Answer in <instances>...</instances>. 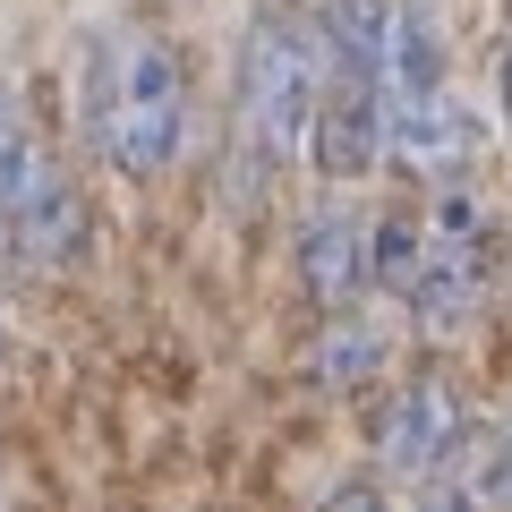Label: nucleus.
<instances>
[{
  "label": "nucleus",
  "mask_w": 512,
  "mask_h": 512,
  "mask_svg": "<svg viewBox=\"0 0 512 512\" xmlns=\"http://www.w3.org/2000/svg\"><path fill=\"white\" fill-rule=\"evenodd\" d=\"M180 128H188V69L171 60V43L146 35V26L94 35V52H86V137H94V154L111 171H128V180H154L180 154Z\"/></svg>",
  "instance_id": "f257e3e1"
},
{
  "label": "nucleus",
  "mask_w": 512,
  "mask_h": 512,
  "mask_svg": "<svg viewBox=\"0 0 512 512\" xmlns=\"http://www.w3.org/2000/svg\"><path fill=\"white\" fill-rule=\"evenodd\" d=\"M325 77H333V52H325V18L308 9H265L239 43V128L256 137V154L308 146V120L325 103Z\"/></svg>",
  "instance_id": "f03ea898"
},
{
  "label": "nucleus",
  "mask_w": 512,
  "mask_h": 512,
  "mask_svg": "<svg viewBox=\"0 0 512 512\" xmlns=\"http://www.w3.org/2000/svg\"><path fill=\"white\" fill-rule=\"evenodd\" d=\"M495 274V231H487V205L470 188H444L436 205L419 214V265H410V308H419L427 333H461L487 299Z\"/></svg>",
  "instance_id": "7ed1b4c3"
},
{
  "label": "nucleus",
  "mask_w": 512,
  "mask_h": 512,
  "mask_svg": "<svg viewBox=\"0 0 512 512\" xmlns=\"http://www.w3.org/2000/svg\"><path fill=\"white\" fill-rule=\"evenodd\" d=\"M0 231L26 265H69L77 239H86V197H77L69 163H60L43 137H26L18 163L0 171Z\"/></svg>",
  "instance_id": "20e7f679"
},
{
  "label": "nucleus",
  "mask_w": 512,
  "mask_h": 512,
  "mask_svg": "<svg viewBox=\"0 0 512 512\" xmlns=\"http://www.w3.org/2000/svg\"><path fill=\"white\" fill-rule=\"evenodd\" d=\"M470 444V410L453 402V384L444 376H410L384 393L376 410V461L393 478H427L436 487L444 470H453V453Z\"/></svg>",
  "instance_id": "39448f33"
},
{
  "label": "nucleus",
  "mask_w": 512,
  "mask_h": 512,
  "mask_svg": "<svg viewBox=\"0 0 512 512\" xmlns=\"http://www.w3.org/2000/svg\"><path fill=\"white\" fill-rule=\"evenodd\" d=\"M384 154H402L410 171H436V180L470 163L478 154V111L461 103L453 77H427V86L384 103Z\"/></svg>",
  "instance_id": "423d86ee"
},
{
  "label": "nucleus",
  "mask_w": 512,
  "mask_h": 512,
  "mask_svg": "<svg viewBox=\"0 0 512 512\" xmlns=\"http://www.w3.org/2000/svg\"><path fill=\"white\" fill-rule=\"evenodd\" d=\"M299 282H308V299L325 316H342L367 291V231L350 214H308V231H299Z\"/></svg>",
  "instance_id": "0eeeda50"
},
{
  "label": "nucleus",
  "mask_w": 512,
  "mask_h": 512,
  "mask_svg": "<svg viewBox=\"0 0 512 512\" xmlns=\"http://www.w3.org/2000/svg\"><path fill=\"white\" fill-rule=\"evenodd\" d=\"M410 265H419V214H384L367 231V282L376 291H410Z\"/></svg>",
  "instance_id": "6e6552de"
},
{
  "label": "nucleus",
  "mask_w": 512,
  "mask_h": 512,
  "mask_svg": "<svg viewBox=\"0 0 512 512\" xmlns=\"http://www.w3.org/2000/svg\"><path fill=\"white\" fill-rule=\"evenodd\" d=\"M26 137H35V128H26V111H18V94L0 86V171L18 163V146H26Z\"/></svg>",
  "instance_id": "1a4fd4ad"
},
{
  "label": "nucleus",
  "mask_w": 512,
  "mask_h": 512,
  "mask_svg": "<svg viewBox=\"0 0 512 512\" xmlns=\"http://www.w3.org/2000/svg\"><path fill=\"white\" fill-rule=\"evenodd\" d=\"M495 478H504V495H512V427H504V444H495Z\"/></svg>",
  "instance_id": "9d476101"
},
{
  "label": "nucleus",
  "mask_w": 512,
  "mask_h": 512,
  "mask_svg": "<svg viewBox=\"0 0 512 512\" xmlns=\"http://www.w3.org/2000/svg\"><path fill=\"white\" fill-rule=\"evenodd\" d=\"M495 94H504V120H512V43H504V69H495Z\"/></svg>",
  "instance_id": "9b49d317"
}]
</instances>
